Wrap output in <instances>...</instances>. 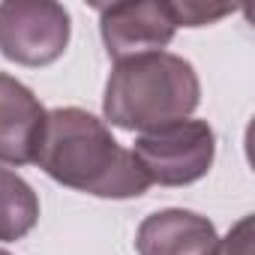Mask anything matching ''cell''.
I'll use <instances>...</instances> for the list:
<instances>
[{
	"instance_id": "6da1fadb",
	"label": "cell",
	"mask_w": 255,
	"mask_h": 255,
	"mask_svg": "<svg viewBox=\"0 0 255 255\" xmlns=\"http://www.w3.org/2000/svg\"><path fill=\"white\" fill-rule=\"evenodd\" d=\"M36 165L60 186L96 198H138L150 189L132 150L117 144L99 117L72 105L48 111Z\"/></svg>"
},
{
	"instance_id": "7a4b0ae2",
	"label": "cell",
	"mask_w": 255,
	"mask_h": 255,
	"mask_svg": "<svg viewBox=\"0 0 255 255\" xmlns=\"http://www.w3.org/2000/svg\"><path fill=\"white\" fill-rule=\"evenodd\" d=\"M201 102V81L195 66L171 51H150L117 60L102 111L105 120L126 132H150L165 123L186 120Z\"/></svg>"
},
{
	"instance_id": "3957f363",
	"label": "cell",
	"mask_w": 255,
	"mask_h": 255,
	"mask_svg": "<svg viewBox=\"0 0 255 255\" xmlns=\"http://www.w3.org/2000/svg\"><path fill=\"white\" fill-rule=\"evenodd\" d=\"M132 156L150 186H189L210 171L216 156V135L207 120L186 117L141 132L132 144Z\"/></svg>"
},
{
	"instance_id": "277c9868",
	"label": "cell",
	"mask_w": 255,
	"mask_h": 255,
	"mask_svg": "<svg viewBox=\"0 0 255 255\" xmlns=\"http://www.w3.org/2000/svg\"><path fill=\"white\" fill-rule=\"evenodd\" d=\"M69 12L54 0L0 3V54L21 66H48L69 45Z\"/></svg>"
},
{
	"instance_id": "5b68a950",
	"label": "cell",
	"mask_w": 255,
	"mask_h": 255,
	"mask_svg": "<svg viewBox=\"0 0 255 255\" xmlns=\"http://www.w3.org/2000/svg\"><path fill=\"white\" fill-rule=\"evenodd\" d=\"M99 33L108 57L126 60L150 51H165L177 33L174 9L165 0H129L99 9Z\"/></svg>"
},
{
	"instance_id": "8992f818",
	"label": "cell",
	"mask_w": 255,
	"mask_h": 255,
	"mask_svg": "<svg viewBox=\"0 0 255 255\" xmlns=\"http://www.w3.org/2000/svg\"><path fill=\"white\" fill-rule=\"evenodd\" d=\"M48 111L27 84L0 72V165L36 162Z\"/></svg>"
},
{
	"instance_id": "52a82bcc",
	"label": "cell",
	"mask_w": 255,
	"mask_h": 255,
	"mask_svg": "<svg viewBox=\"0 0 255 255\" xmlns=\"http://www.w3.org/2000/svg\"><path fill=\"white\" fill-rule=\"evenodd\" d=\"M216 228L207 216L183 207L150 213L135 234L138 255H213Z\"/></svg>"
},
{
	"instance_id": "ba28073f",
	"label": "cell",
	"mask_w": 255,
	"mask_h": 255,
	"mask_svg": "<svg viewBox=\"0 0 255 255\" xmlns=\"http://www.w3.org/2000/svg\"><path fill=\"white\" fill-rule=\"evenodd\" d=\"M39 222V198L33 186L9 171L0 168V243H12L27 237Z\"/></svg>"
},
{
	"instance_id": "9c48e42d",
	"label": "cell",
	"mask_w": 255,
	"mask_h": 255,
	"mask_svg": "<svg viewBox=\"0 0 255 255\" xmlns=\"http://www.w3.org/2000/svg\"><path fill=\"white\" fill-rule=\"evenodd\" d=\"M171 9H174L177 27H204V24H213L234 12V6H204V3H192V0L171 3Z\"/></svg>"
},
{
	"instance_id": "30bf717a",
	"label": "cell",
	"mask_w": 255,
	"mask_h": 255,
	"mask_svg": "<svg viewBox=\"0 0 255 255\" xmlns=\"http://www.w3.org/2000/svg\"><path fill=\"white\" fill-rule=\"evenodd\" d=\"M213 255H252V216H243L222 240H216Z\"/></svg>"
},
{
	"instance_id": "8fae6325",
	"label": "cell",
	"mask_w": 255,
	"mask_h": 255,
	"mask_svg": "<svg viewBox=\"0 0 255 255\" xmlns=\"http://www.w3.org/2000/svg\"><path fill=\"white\" fill-rule=\"evenodd\" d=\"M0 255H9V252H6V249H0Z\"/></svg>"
}]
</instances>
